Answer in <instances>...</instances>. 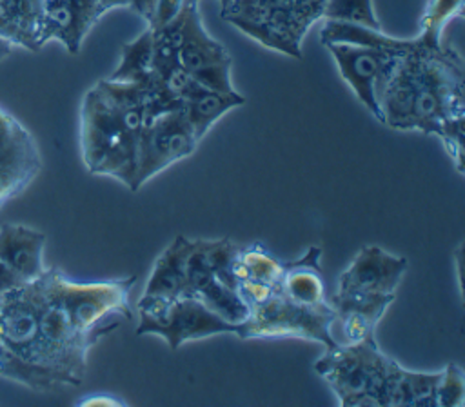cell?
Masks as SVG:
<instances>
[{
  "instance_id": "6da1fadb",
  "label": "cell",
  "mask_w": 465,
  "mask_h": 407,
  "mask_svg": "<svg viewBox=\"0 0 465 407\" xmlns=\"http://www.w3.org/2000/svg\"><path fill=\"white\" fill-rule=\"evenodd\" d=\"M380 122L400 131L438 134L463 174V60L423 36L387 56L376 87Z\"/></svg>"
},
{
  "instance_id": "7a4b0ae2",
  "label": "cell",
  "mask_w": 465,
  "mask_h": 407,
  "mask_svg": "<svg viewBox=\"0 0 465 407\" xmlns=\"http://www.w3.org/2000/svg\"><path fill=\"white\" fill-rule=\"evenodd\" d=\"M143 125L142 85L100 80L82 104L80 144L87 171L113 176L131 189Z\"/></svg>"
},
{
  "instance_id": "3957f363",
  "label": "cell",
  "mask_w": 465,
  "mask_h": 407,
  "mask_svg": "<svg viewBox=\"0 0 465 407\" xmlns=\"http://www.w3.org/2000/svg\"><path fill=\"white\" fill-rule=\"evenodd\" d=\"M392 358L383 354L374 336L358 343H338L316 360L314 371L327 380L340 405L383 407L381 392Z\"/></svg>"
},
{
  "instance_id": "277c9868",
  "label": "cell",
  "mask_w": 465,
  "mask_h": 407,
  "mask_svg": "<svg viewBox=\"0 0 465 407\" xmlns=\"http://www.w3.org/2000/svg\"><path fill=\"white\" fill-rule=\"evenodd\" d=\"M38 365L49 371L60 385H80L87 369V351L94 345L71 323L58 300L49 269L38 278Z\"/></svg>"
},
{
  "instance_id": "5b68a950",
  "label": "cell",
  "mask_w": 465,
  "mask_h": 407,
  "mask_svg": "<svg viewBox=\"0 0 465 407\" xmlns=\"http://www.w3.org/2000/svg\"><path fill=\"white\" fill-rule=\"evenodd\" d=\"M49 274L53 289L71 323L93 343L120 325L116 316L125 320L133 318L129 293L136 283V276L96 283H74L67 280L56 267H51Z\"/></svg>"
},
{
  "instance_id": "8992f818",
  "label": "cell",
  "mask_w": 465,
  "mask_h": 407,
  "mask_svg": "<svg viewBox=\"0 0 465 407\" xmlns=\"http://www.w3.org/2000/svg\"><path fill=\"white\" fill-rule=\"evenodd\" d=\"M136 307L140 314L136 334H158L167 342L171 351H176L185 342L214 334L240 336V323L225 320L193 296L160 300L143 294Z\"/></svg>"
},
{
  "instance_id": "52a82bcc",
  "label": "cell",
  "mask_w": 465,
  "mask_h": 407,
  "mask_svg": "<svg viewBox=\"0 0 465 407\" xmlns=\"http://www.w3.org/2000/svg\"><path fill=\"white\" fill-rule=\"evenodd\" d=\"M334 325V311L331 303L323 307H302L285 300L280 291L269 302L249 311V316L240 322L242 340L252 338H282L296 336L322 343L325 349L336 347L331 327Z\"/></svg>"
},
{
  "instance_id": "ba28073f",
  "label": "cell",
  "mask_w": 465,
  "mask_h": 407,
  "mask_svg": "<svg viewBox=\"0 0 465 407\" xmlns=\"http://www.w3.org/2000/svg\"><path fill=\"white\" fill-rule=\"evenodd\" d=\"M180 20V44L176 49L180 65L209 89L232 91V60L227 49L207 35L198 13V0H183Z\"/></svg>"
},
{
  "instance_id": "9c48e42d",
  "label": "cell",
  "mask_w": 465,
  "mask_h": 407,
  "mask_svg": "<svg viewBox=\"0 0 465 407\" xmlns=\"http://www.w3.org/2000/svg\"><path fill=\"white\" fill-rule=\"evenodd\" d=\"M196 145L198 138L194 136L182 107L149 120L140 136L131 191H138L156 173L193 154Z\"/></svg>"
},
{
  "instance_id": "30bf717a",
  "label": "cell",
  "mask_w": 465,
  "mask_h": 407,
  "mask_svg": "<svg viewBox=\"0 0 465 407\" xmlns=\"http://www.w3.org/2000/svg\"><path fill=\"white\" fill-rule=\"evenodd\" d=\"M38 278L0 293V343L18 360L38 365ZM44 369V367H40ZM49 372V371H47Z\"/></svg>"
},
{
  "instance_id": "8fae6325",
  "label": "cell",
  "mask_w": 465,
  "mask_h": 407,
  "mask_svg": "<svg viewBox=\"0 0 465 407\" xmlns=\"http://www.w3.org/2000/svg\"><path fill=\"white\" fill-rule=\"evenodd\" d=\"M405 271L407 258L391 254L378 245H367L340 274L336 294H394Z\"/></svg>"
},
{
  "instance_id": "7c38bea8",
  "label": "cell",
  "mask_w": 465,
  "mask_h": 407,
  "mask_svg": "<svg viewBox=\"0 0 465 407\" xmlns=\"http://www.w3.org/2000/svg\"><path fill=\"white\" fill-rule=\"evenodd\" d=\"M325 47L332 55L341 78L349 84L356 98L374 114V118L380 120L376 87L387 56L396 51H383L378 47L356 44H327Z\"/></svg>"
},
{
  "instance_id": "4fadbf2b",
  "label": "cell",
  "mask_w": 465,
  "mask_h": 407,
  "mask_svg": "<svg viewBox=\"0 0 465 407\" xmlns=\"http://www.w3.org/2000/svg\"><path fill=\"white\" fill-rule=\"evenodd\" d=\"M98 18V7L93 0H45L40 24V44L44 45L49 40H58L71 55H76L84 36Z\"/></svg>"
},
{
  "instance_id": "5bb4252c",
  "label": "cell",
  "mask_w": 465,
  "mask_h": 407,
  "mask_svg": "<svg viewBox=\"0 0 465 407\" xmlns=\"http://www.w3.org/2000/svg\"><path fill=\"white\" fill-rule=\"evenodd\" d=\"M44 245L42 231L20 223L0 225V263L18 283L35 282L44 274Z\"/></svg>"
},
{
  "instance_id": "9a60e30c",
  "label": "cell",
  "mask_w": 465,
  "mask_h": 407,
  "mask_svg": "<svg viewBox=\"0 0 465 407\" xmlns=\"http://www.w3.org/2000/svg\"><path fill=\"white\" fill-rule=\"evenodd\" d=\"M392 302L394 294L351 296L334 293L329 298V303L334 311V323L340 325L345 338L343 343H358L374 336L380 318Z\"/></svg>"
},
{
  "instance_id": "2e32d148",
  "label": "cell",
  "mask_w": 465,
  "mask_h": 407,
  "mask_svg": "<svg viewBox=\"0 0 465 407\" xmlns=\"http://www.w3.org/2000/svg\"><path fill=\"white\" fill-rule=\"evenodd\" d=\"M320 256L322 249L312 245L300 258L283 263L278 291L285 300L302 307H323L329 303Z\"/></svg>"
},
{
  "instance_id": "e0dca14e",
  "label": "cell",
  "mask_w": 465,
  "mask_h": 407,
  "mask_svg": "<svg viewBox=\"0 0 465 407\" xmlns=\"http://www.w3.org/2000/svg\"><path fill=\"white\" fill-rule=\"evenodd\" d=\"M440 372H414L392 360L381 392L383 407H438Z\"/></svg>"
},
{
  "instance_id": "ac0fdd59",
  "label": "cell",
  "mask_w": 465,
  "mask_h": 407,
  "mask_svg": "<svg viewBox=\"0 0 465 407\" xmlns=\"http://www.w3.org/2000/svg\"><path fill=\"white\" fill-rule=\"evenodd\" d=\"M45 0H0V36L27 51H40Z\"/></svg>"
},
{
  "instance_id": "d6986e66",
  "label": "cell",
  "mask_w": 465,
  "mask_h": 407,
  "mask_svg": "<svg viewBox=\"0 0 465 407\" xmlns=\"http://www.w3.org/2000/svg\"><path fill=\"white\" fill-rule=\"evenodd\" d=\"M245 104V96L232 91H216L202 85L198 91H194L183 104L182 111L194 131V136L198 142L202 136L209 131V127L223 116L227 111L240 107Z\"/></svg>"
},
{
  "instance_id": "ffe728a7",
  "label": "cell",
  "mask_w": 465,
  "mask_h": 407,
  "mask_svg": "<svg viewBox=\"0 0 465 407\" xmlns=\"http://www.w3.org/2000/svg\"><path fill=\"white\" fill-rule=\"evenodd\" d=\"M143 294L160 300H174L185 296V278L178 238H174L169 247L156 258Z\"/></svg>"
},
{
  "instance_id": "44dd1931",
  "label": "cell",
  "mask_w": 465,
  "mask_h": 407,
  "mask_svg": "<svg viewBox=\"0 0 465 407\" xmlns=\"http://www.w3.org/2000/svg\"><path fill=\"white\" fill-rule=\"evenodd\" d=\"M232 271L236 280L245 278V280L267 283L280 289L283 262H280L262 243H252V245L236 249Z\"/></svg>"
},
{
  "instance_id": "7402d4cb",
  "label": "cell",
  "mask_w": 465,
  "mask_h": 407,
  "mask_svg": "<svg viewBox=\"0 0 465 407\" xmlns=\"http://www.w3.org/2000/svg\"><path fill=\"white\" fill-rule=\"evenodd\" d=\"M153 47H154L153 29L147 27L133 42L122 45L120 65L113 71L109 80L134 82V84L145 82L149 78V74H151Z\"/></svg>"
},
{
  "instance_id": "603a6c76",
  "label": "cell",
  "mask_w": 465,
  "mask_h": 407,
  "mask_svg": "<svg viewBox=\"0 0 465 407\" xmlns=\"http://www.w3.org/2000/svg\"><path fill=\"white\" fill-rule=\"evenodd\" d=\"M42 169L40 153L0 158V209L25 191Z\"/></svg>"
},
{
  "instance_id": "cb8c5ba5",
  "label": "cell",
  "mask_w": 465,
  "mask_h": 407,
  "mask_svg": "<svg viewBox=\"0 0 465 407\" xmlns=\"http://www.w3.org/2000/svg\"><path fill=\"white\" fill-rule=\"evenodd\" d=\"M0 376L11 378L35 391H49L60 385L51 372L18 360L2 343H0Z\"/></svg>"
},
{
  "instance_id": "d4e9b609",
  "label": "cell",
  "mask_w": 465,
  "mask_h": 407,
  "mask_svg": "<svg viewBox=\"0 0 465 407\" xmlns=\"http://www.w3.org/2000/svg\"><path fill=\"white\" fill-rule=\"evenodd\" d=\"M40 153L35 136L11 113L0 107V158Z\"/></svg>"
},
{
  "instance_id": "484cf974",
  "label": "cell",
  "mask_w": 465,
  "mask_h": 407,
  "mask_svg": "<svg viewBox=\"0 0 465 407\" xmlns=\"http://www.w3.org/2000/svg\"><path fill=\"white\" fill-rule=\"evenodd\" d=\"M322 18L381 29L371 0H325Z\"/></svg>"
},
{
  "instance_id": "4316f807",
  "label": "cell",
  "mask_w": 465,
  "mask_h": 407,
  "mask_svg": "<svg viewBox=\"0 0 465 407\" xmlns=\"http://www.w3.org/2000/svg\"><path fill=\"white\" fill-rule=\"evenodd\" d=\"M461 11L463 0H430L421 20L420 36H423L427 42L438 44L445 24L454 16H461Z\"/></svg>"
},
{
  "instance_id": "83f0119b",
  "label": "cell",
  "mask_w": 465,
  "mask_h": 407,
  "mask_svg": "<svg viewBox=\"0 0 465 407\" xmlns=\"http://www.w3.org/2000/svg\"><path fill=\"white\" fill-rule=\"evenodd\" d=\"M438 407H463L465 405V376L460 365L447 363L440 374L436 387Z\"/></svg>"
},
{
  "instance_id": "f1b7e54d",
  "label": "cell",
  "mask_w": 465,
  "mask_h": 407,
  "mask_svg": "<svg viewBox=\"0 0 465 407\" xmlns=\"http://www.w3.org/2000/svg\"><path fill=\"white\" fill-rule=\"evenodd\" d=\"M182 5H183V0H160L156 15H154V20H153V24L149 27L151 29H158V27L169 24L180 13Z\"/></svg>"
},
{
  "instance_id": "f546056e",
  "label": "cell",
  "mask_w": 465,
  "mask_h": 407,
  "mask_svg": "<svg viewBox=\"0 0 465 407\" xmlns=\"http://www.w3.org/2000/svg\"><path fill=\"white\" fill-rule=\"evenodd\" d=\"M158 4H160V0H129V7H131L138 16H142V18L147 22V27H149V25L153 24V20H154Z\"/></svg>"
},
{
  "instance_id": "4dcf8cb0",
  "label": "cell",
  "mask_w": 465,
  "mask_h": 407,
  "mask_svg": "<svg viewBox=\"0 0 465 407\" xmlns=\"http://www.w3.org/2000/svg\"><path fill=\"white\" fill-rule=\"evenodd\" d=\"M76 405H107V407H113V405H127L125 402L118 400V398H113L109 394H96V396H91V398H85V400H80Z\"/></svg>"
},
{
  "instance_id": "1f68e13d",
  "label": "cell",
  "mask_w": 465,
  "mask_h": 407,
  "mask_svg": "<svg viewBox=\"0 0 465 407\" xmlns=\"http://www.w3.org/2000/svg\"><path fill=\"white\" fill-rule=\"evenodd\" d=\"M15 285H20V283H18V282L15 280V276L0 263V293L11 289V287H15Z\"/></svg>"
},
{
  "instance_id": "d6a6232c",
  "label": "cell",
  "mask_w": 465,
  "mask_h": 407,
  "mask_svg": "<svg viewBox=\"0 0 465 407\" xmlns=\"http://www.w3.org/2000/svg\"><path fill=\"white\" fill-rule=\"evenodd\" d=\"M113 7H129V0H98V15L100 16Z\"/></svg>"
},
{
  "instance_id": "836d02e7",
  "label": "cell",
  "mask_w": 465,
  "mask_h": 407,
  "mask_svg": "<svg viewBox=\"0 0 465 407\" xmlns=\"http://www.w3.org/2000/svg\"><path fill=\"white\" fill-rule=\"evenodd\" d=\"M11 49H13V44L0 36V62L11 55Z\"/></svg>"
}]
</instances>
